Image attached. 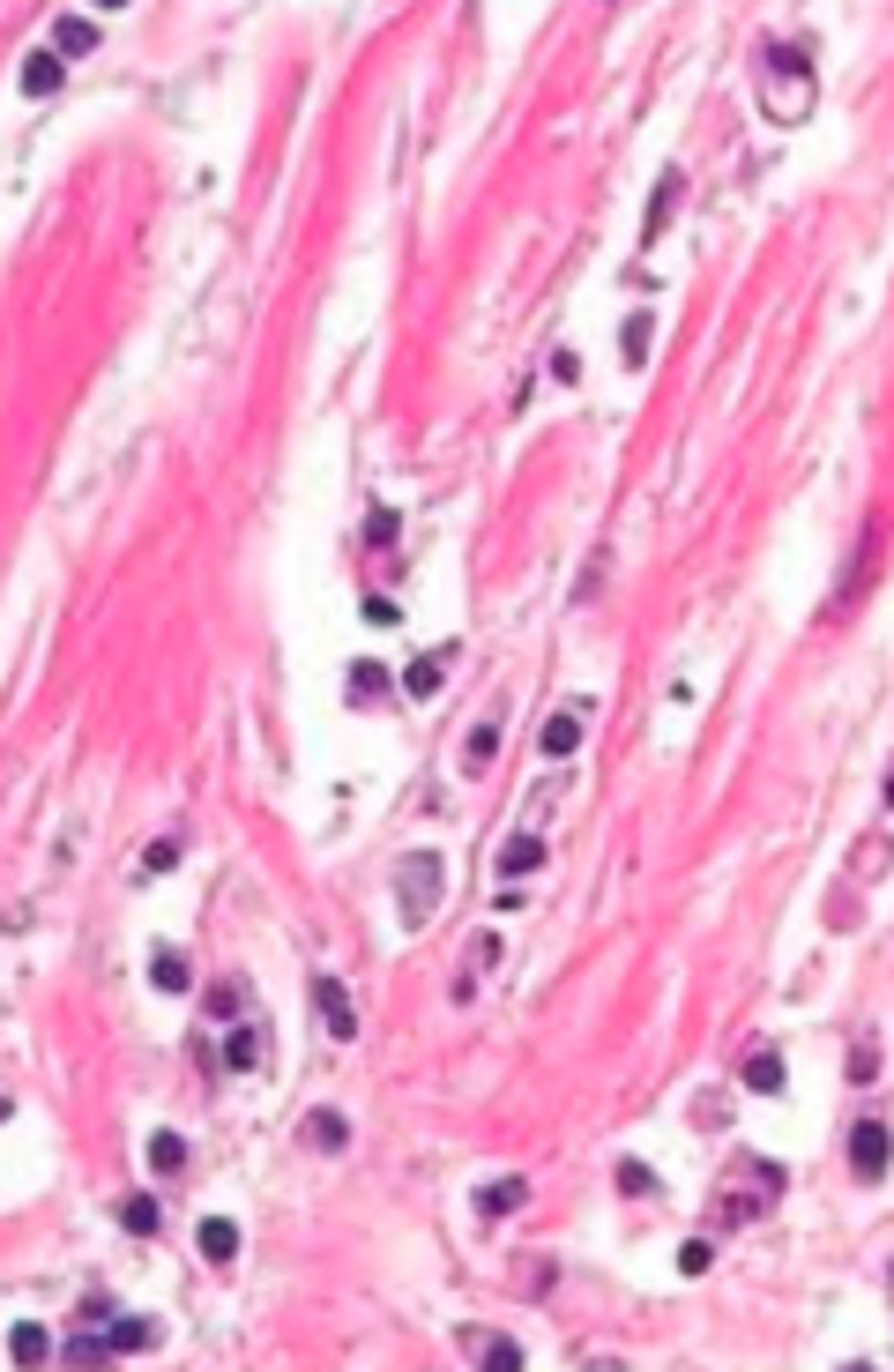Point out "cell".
<instances>
[{"label": "cell", "instance_id": "6da1fadb", "mask_svg": "<svg viewBox=\"0 0 894 1372\" xmlns=\"http://www.w3.org/2000/svg\"><path fill=\"white\" fill-rule=\"evenodd\" d=\"M127 1350H150V1320H134V1312H105V1328H83V1336L61 1342V1358H75V1365L127 1358Z\"/></svg>", "mask_w": 894, "mask_h": 1372}, {"label": "cell", "instance_id": "7a4b0ae2", "mask_svg": "<svg viewBox=\"0 0 894 1372\" xmlns=\"http://www.w3.org/2000/svg\"><path fill=\"white\" fill-rule=\"evenodd\" d=\"M396 903H402V918H410V925L440 910V858H432V850H418V858L402 866V880H396Z\"/></svg>", "mask_w": 894, "mask_h": 1372}, {"label": "cell", "instance_id": "3957f363", "mask_svg": "<svg viewBox=\"0 0 894 1372\" xmlns=\"http://www.w3.org/2000/svg\"><path fill=\"white\" fill-rule=\"evenodd\" d=\"M887 1164H894L887 1119H858L850 1126V1171H858V1179H887Z\"/></svg>", "mask_w": 894, "mask_h": 1372}, {"label": "cell", "instance_id": "277c9868", "mask_svg": "<svg viewBox=\"0 0 894 1372\" xmlns=\"http://www.w3.org/2000/svg\"><path fill=\"white\" fill-rule=\"evenodd\" d=\"M313 1007H321V1022H328V1037H336V1044H351V1037H358V1007H351V993H343L336 977H313Z\"/></svg>", "mask_w": 894, "mask_h": 1372}, {"label": "cell", "instance_id": "5b68a950", "mask_svg": "<svg viewBox=\"0 0 894 1372\" xmlns=\"http://www.w3.org/2000/svg\"><path fill=\"white\" fill-rule=\"evenodd\" d=\"M194 1246H202V1261H209V1268H231V1261H239V1223H231V1216H202Z\"/></svg>", "mask_w": 894, "mask_h": 1372}, {"label": "cell", "instance_id": "8992f818", "mask_svg": "<svg viewBox=\"0 0 894 1372\" xmlns=\"http://www.w3.org/2000/svg\"><path fill=\"white\" fill-rule=\"evenodd\" d=\"M150 985H157V993H186V985H194V963H186L172 940H157V947H150Z\"/></svg>", "mask_w": 894, "mask_h": 1372}, {"label": "cell", "instance_id": "52a82bcc", "mask_svg": "<svg viewBox=\"0 0 894 1372\" xmlns=\"http://www.w3.org/2000/svg\"><path fill=\"white\" fill-rule=\"evenodd\" d=\"M679 194H686V172H679V164H671V172H664V180H656V194H648V224H642L648 239H656V232H664V224L679 217Z\"/></svg>", "mask_w": 894, "mask_h": 1372}, {"label": "cell", "instance_id": "ba28073f", "mask_svg": "<svg viewBox=\"0 0 894 1372\" xmlns=\"http://www.w3.org/2000/svg\"><path fill=\"white\" fill-rule=\"evenodd\" d=\"M67 83V61L61 53H53V45H45V53H31V61H23V90L31 97H53Z\"/></svg>", "mask_w": 894, "mask_h": 1372}, {"label": "cell", "instance_id": "9c48e42d", "mask_svg": "<svg viewBox=\"0 0 894 1372\" xmlns=\"http://www.w3.org/2000/svg\"><path fill=\"white\" fill-rule=\"evenodd\" d=\"M440 679H448V656H410V664H402V694H410V701H432Z\"/></svg>", "mask_w": 894, "mask_h": 1372}, {"label": "cell", "instance_id": "30bf717a", "mask_svg": "<svg viewBox=\"0 0 894 1372\" xmlns=\"http://www.w3.org/2000/svg\"><path fill=\"white\" fill-rule=\"evenodd\" d=\"M648 336H656V313H626V336H618L626 374H642V366H648Z\"/></svg>", "mask_w": 894, "mask_h": 1372}, {"label": "cell", "instance_id": "8fae6325", "mask_svg": "<svg viewBox=\"0 0 894 1372\" xmlns=\"http://www.w3.org/2000/svg\"><path fill=\"white\" fill-rule=\"evenodd\" d=\"M523 1201H529V1179H499V1186H485L470 1209H477V1216H515Z\"/></svg>", "mask_w": 894, "mask_h": 1372}, {"label": "cell", "instance_id": "7c38bea8", "mask_svg": "<svg viewBox=\"0 0 894 1372\" xmlns=\"http://www.w3.org/2000/svg\"><path fill=\"white\" fill-rule=\"evenodd\" d=\"M574 747H582V709H559V717L545 723V761H567Z\"/></svg>", "mask_w": 894, "mask_h": 1372}, {"label": "cell", "instance_id": "4fadbf2b", "mask_svg": "<svg viewBox=\"0 0 894 1372\" xmlns=\"http://www.w3.org/2000/svg\"><path fill=\"white\" fill-rule=\"evenodd\" d=\"M150 1171H157V1179H180V1171H186V1141L172 1134V1126H157V1134H150Z\"/></svg>", "mask_w": 894, "mask_h": 1372}, {"label": "cell", "instance_id": "5bb4252c", "mask_svg": "<svg viewBox=\"0 0 894 1372\" xmlns=\"http://www.w3.org/2000/svg\"><path fill=\"white\" fill-rule=\"evenodd\" d=\"M745 1090H753V1096H783V1052H768V1044H761V1052L745 1060Z\"/></svg>", "mask_w": 894, "mask_h": 1372}, {"label": "cell", "instance_id": "9a60e30c", "mask_svg": "<svg viewBox=\"0 0 894 1372\" xmlns=\"http://www.w3.org/2000/svg\"><path fill=\"white\" fill-rule=\"evenodd\" d=\"M537 866H545V843H537V836H515L507 850H499V873H507V880H529Z\"/></svg>", "mask_w": 894, "mask_h": 1372}, {"label": "cell", "instance_id": "2e32d148", "mask_svg": "<svg viewBox=\"0 0 894 1372\" xmlns=\"http://www.w3.org/2000/svg\"><path fill=\"white\" fill-rule=\"evenodd\" d=\"M493 753H499V723H470L463 731V769L477 776V769H493Z\"/></svg>", "mask_w": 894, "mask_h": 1372}, {"label": "cell", "instance_id": "e0dca14e", "mask_svg": "<svg viewBox=\"0 0 894 1372\" xmlns=\"http://www.w3.org/2000/svg\"><path fill=\"white\" fill-rule=\"evenodd\" d=\"M90 45H97V23H90V15H61V23H53V53H61V61H67V53H90Z\"/></svg>", "mask_w": 894, "mask_h": 1372}, {"label": "cell", "instance_id": "ac0fdd59", "mask_svg": "<svg viewBox=\"0 0 894 1372\" xmlns=\"http://www.w3.org/2000/svg\"><path fill=\"white\" fill-rule=\"evenodd\" d=\"M224 1066H231V1074H254V1066H261V1029H231V1037H224Z\"/></svg>", "mask_w": 894, "mask_h": 1372}, {"label": "cell", "instance_id": "d6986e66", "mask_svg": "<svg viewBox=\"0 0 894 1372\" xmlns=\"http://www.w3.org/2000/svg\"><path fill=\"white\" fill-rule=\"evenodd\" d=\"M8 1350H15V1365H45V1358H53V1336H45L37 1320H23V1328L8 1336Z\"/></svg>", "mask_w": 894, "mask_h": 1372}, {"label": "cell", "instance_id": "ffe728a7", "mask_svg": "<svg viewBox=\"0 0 894 1372\" xmlns=\"http://www.w3.org/2000/svg\"><path fill=\"white\" fill-rule=\"evenodd\" d=\"M209 1015H216V1022L247 1015V977H216V985H209Z\"/></svg>", "mask_w": 894, "mask_h": 1372}, {"label": "cell", "instance_id": "44dd1931", "mask_svg": "<svg viewBox=\"0 0 894 1372\" xmlns=\"http://www.w3.org/2000/svg\"><path fill=\"white\" fill-rule=\"evenodd\" d=\"M343 694H351V701H380V694H388V672H380V664H351Z\"/></svg>", "mask_w": 894, "mask_h": 1372}, {"label": "cell", "instance_id": "7402d4cb", "mask_svg": "<svg viewBox=\"0 0 894 1372\" xmlns=\"http://www.w3.org/2000/svg\"><path fill=\"white\" fill-rule=\"evenodd\" d=\"M306 1141H313V1149H343V1141H351L343 1112H313V1119H306Z\"/></svg>", "mask_w": 894, "mask_h": 1372}, {"label": "cell", "instance_id": "603a6c76", "mask_svg": "<svg viewBox=\"0 0 894 1372\" xmlns=\"http://www.w3.org/2000/svg\"><path fill=\"white\" fill-rule=\"evenodd\" d=\"M120 1223H127V1231H134V1239H150V1231H157V1201H150V1193H127Z\"/></svg>", "mask_w": 894, "mask_h": 1372}, {"label": "cell", "instance_id": "cb8c5ba5", "mask_svg": "<svg viewBox=\"0 0 894 1372\" xmlns=\"http://www.w3.org/2000/svg\"><path fill=\"white\" fill-rule=\"evenodd\" d=\"M396 530H402L396 507H373V515H366V545H373V553H380V545H396Z\"/></svg>", "mask_w": 894, "mask_h": 1372}, {"label": "cell", "instance_id": "d4e9b609", "mask_svg": "<svg viewBox=\"0 0 894 1372\" xmlns=\"http://www.w3.org/2000/svg\"><path fill=\"white\" fill-rule=\"evenodd\" d=\"M618 1193H626V1201L656 1193V1171H648V1164H618Z\"/></svg>", "mask_w": 894, "mask_h": 1372}, {"label": "cell", "instance_id": "484cf974", "mask_svg": "<svg viewBox=\"0 0 894 1372\" xmlns=\"http://www.w3.org/2000/svg\"><path fill=\"white\" fill-rule=\"evenodd\" d=\"M709 1261H715L709 1239H686V1246H679V1276H709Z\"/></svg>", "mask_w": 894, "mask_h": 1372}, {"label": "cell", "instance_id": "4316f807", "mask_svg": "<svg viewBox=\"0 0 894 1372\" xmlns=\"http://www.w3.org/2000/svg\"><path fill=\"white\" fill-rule=\"evenodd\" d=\"M172 858H180V828H164V836L150 843V858H142V873H164Z\"/></svg>", "mask_w": 894, "mask_h": 1372}, {"label": "cell", "instance_id": "83f0119b", "mask_svg": "<svg viewBox=\"0 0 894 1372\" xmlns=\"http://www.w3.org/2000/svg\"><path fill=\"white\" fill-rule=\"evenodd\" d=\"M485 1365H493V1372H523V1350H515V1342H499V1336H485Z\"/></svg>", "mask_w": 894, "mask_h": 1372}, {"label": "cell", "instance_id": "f1b7e54d", "mask_svg": "<svg viewBox=\"0 0 894 1372\" xmlns=\"http://www.w3.org/2000/svg\"><path fill=\"white\" fill-rule=\"evenodd\" d=\"M850 1074L872 1082V1074H880V1044H858V1052H850Z\"/></svg>", "mask_w": 894, "mask_h": 1372}, {"label": "cell", "instance_id": "f546056e", "mask_svg": "<svg viewBox=\"0 0 894 1372\" xmlns=\"http://www.w3.org/2000/svg\"><path fill=\"white\" fill-rule=\"evenodd\" d=\"M485 963H499V933H485V940H477V947H470V977H477V969H485Z\"/></svg>", "mask_w": 894, "mask_h": 1372}, {"label": "cell", "instance_id": "4dcf8cb0", "mask_svg": "<svg viewBox=\"0 0 894 1372\" xmlns=\"http://www.w3.org/2000/svg\"><path fill=\"white\" fill-rule=\"evenodd\" d=\"M887 806H894V769H887Z\"/></svg>", "mask_w": 894, "mask_h": 1372}]
</instances>
